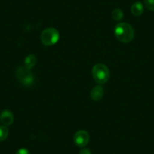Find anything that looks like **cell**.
Masks as SVG:
<instances>
[{
    "mask_svg": "<svg viewBox=\"0 0 154 154\" xmlns=\"http://www.w3.org/2000/svg\"><path fill=\"white\" fill-rule=\"evenodd\" d=\"M114 34L119 42L128 43L134 38V30L129 23L122 22L116 25L114 28Z\"/></svg>",
    "mask_w": 154,
    "mask_h": 154,
    "instance_id": "obj_1",
    "label": "cell"
},
{
    "mask_svg": "<svg viewBox=\"0 0 154 154\" xmlns=\"http://www.w3.org/2000/svg\"><path fill=\"white\" fill-rule=\"evenodd\" d=\"M16 79L21 85L29 87L33 85L35 81V76L30 69L26 66H19L15 72Z\"/></svg>",
    "mask_w": 154,
    "mask_h": 154,
    "instance_id": "obj_2",
    "label": "cell"
},
{
    "mask_svg": "<svg viewBox=\"0 0 154 154\" xmlns=\"http://www.w3.org/2000/svg\"><path fill=\"white\" fill-rule=\"evenodd\" d=\"M92 76L98 84H104L110 76L109 68L103 63H97L92 68Z\"/></svg>",
    "mask_w": 154,
    "mask_h": 154,
    "instance_id": "obj_3",
    "label": "cell"
},
{
    "mask_svg": "<svg viewBox=\"0 0 154 154\" xmlns=\"http://www.w3.org/2000/svg\"><path fill=\"white\" fill-rule=\"evenodd\" d=\"M60 38L59 32L55 28L49 27L45 29L40 35L41 42L46 46H51L57 42Z\"/></svg>",
    "mask_w": 154,
    "mask_h": 154,
    "instance_id": "obj_4",
    "label": "cell"
},
{
    "mask_svg": "<svg viewBox=\"0 0 154 154\" xmlns=\"http://www.w3.org/2000/svg\"><path fill=\"white\" fill-rule=\"evenodd\" d=\"M90 135L85 130H79L75 133L73 136V141L75 144L79 147H84L88 143Z\"/></svg>",
    "mask_w": 154,
    "mask_h": 154,
    "instance_id": "obj_5",
    "label": "cell"
},
{
    "mask_svg": "<svg viewBox=\"0 0 154 154\" xmlns=\"http://www.w3.org/2000/svg\"><path fill=\"white\" fill-rule=\"evenodd\" d=\"M14 115L12 112L8 109L2 111L0 113V121L2 123V125L5 126L11 125L14 122Z\"/></svg>",
    "mask_w": 154,
    "mask_h": 154,
    "instance_id": "obj_6",
    "label": "cell"
},
{
    "mask_svg": "<svg viewBox=\"0 0 154 154\" xmlns=\"http://www.w3.org/2000/svg\"><path fill=\"white\" fill-rule=\"evenodd\" d=\"M103 95H104V91H103V88L101 86H100V85L94 86L91 89V92H90L91 98L94 101H99V100H100L103 98Z\"/></svg>",
    "mask_w": 154,
    "mask_h": 154,
    "instance_id": "obj_7",
    "label": "cell"
},
{
    "mask_svg": "<svg viewBox=\"0 0 154 154\" xmlns=\"http://www.w3.org/2000/svg\"><path fill=\"white\" fill-rule=\"evenodd\" d=\"M144 11V8L141 2H136L131 5V14L134 16H140L141 15Z\"/></svg>",
    "mask_w": 154,
    "mask_h": 154,
    "instance_id": "obj_8",
    "label": "cell"
},
{
    "mask_svg": "<svg viewBox=\"0 0 154 154\" xmlns=\"http://www.w3.org/2000/svg\"><path fill=\"white\" fill-rule=\"evenodd\" d=\"M37 63V57L33 54H29L26 56L24 60V65L28 69H32L35 66Z\"/></svg>",
    "mask_w": 154,
    "mask_h": 154,
    "instance_id": "obj_9",
    "label": "cell"
},
{
    "mask_svg": "<svg viewBox=\"0 0 154 154\" xmlns=\"http://www.w3.org/2000/svg\"><path fill=\"white\" fill-rule=\"evenodd\" d=\"M8 136V127L3 125H0V141H3Z\"/></svg>",
    "mask_w": 154,
    "mask_h": 154,
    "instance_id": "obj_10",
    "label": "cell"
},
{
    "mask_svg": "<svg viewBox=\"0 0 154 154\" xmlns=\"http://www.w3.org/2000/svg\"><path fill=\"white\" fill-rule=\"evenodd\" d=\"M112 17L113 20H116V21H120L123 18V12L119 8H116L112 11Z\"/></svg>",
    "mask_w": 154,
    "mask_h": 154,
    "instance_id": "obj_11",
    "label": "cell"
},
{
    "mask_svg": "<svg viewBox=\"0 0 154 154\" xmlns=\"http://www.w3.org/2000/svg\"><path fill=\"white\" fill-rule=\"evenodd\" d=\"M143 3L147 9L154 11V0H144Z\"/></svg>",
    "mask_w": 154,
    "mask_h": 154,
    "instance_id": "obj_12",
    "label": "cell"
},
{
    "mask_svg": "<svg viewBox=\"0 0 154 154\" xmlns=\"http://www.w3.org/2000/svg\"><path fill=\"white\" fill-rule=\"evenodd\" d=\"M15 154H30V152L26 148H20L16 152Z\"/></svg>",
    "mask_w": 154,
    "mask_h": 154,
    "instance_id": "obj_13",
    "label": "cell"
},
{
    "mask_svg": "<svg viewBox=\"0 0 154 154\" xmlns=\"http://www.w3.org/2000/svg\"><path fill=\"white\" fill-rule=\"evenodd\" d=\"M79 154H92L91 153V151L89 149H86V148H84L82 150L79 152Z\"/></svg>",
    "mask_w": 154,
    "mask_h": 154,
    "instance_id": "obj_14",
    "label": "cell"
}]
</instances>
